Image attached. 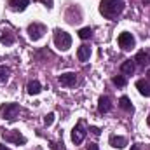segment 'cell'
I'll return each mask as SVG.
<instances>
[{"label": "cell", "instance_id": "obj_18", "mask_svg": "<svg viewBox=\"0 0 150 150\" xmlns=\"http://www.w3.org/2000/svg\"><path fill=\"white\" fill-rule=\"evenodd\" d=\"M119 107H120L122 110H126V112H133V105H131V100H129L127 96H122V98L119 100Z\"/></svg>", "mask_w": 150, "mask_h": 150}, {"label": "cell", "instance_id": "obj_15", "mask_svg": "<svg viewBox=\"0 0 150 150\" xmlns=\"http://www.w3.org/2000/svg\"><path fill=\"white\" fill-rule=\"evenodd\" d=\"M26 91H28V94H38L40 91H42V86H40V82L38 80H30L28 82V86H26Z\"/></svg>", "mask_w": 150, "mask_h": 150}, {"label": "cell", "instance_id": "obj_5", "mask_svg": "<svg viewBox=\"0 0 150 150\" xmlns=\"http://www.w3.org/2000/svg\"><path fill=\"white\" fill-rule=\"evenodd\" d=\"M119 45H120L124 51H131V49L136 45V40H134V37H133L129 32H122V33L119 35Z\"/></svg>", "mask_w": 150, "mask_h": 150}, {"label": "cell", "instance_id": "obj_28", "mask_svg": "<svg viewBox=\"0 0 150 150\" xmlns=\"http://www.w3.org/2000/svg\"><path fill=\"white\" fill-rule=\"evenodd\" d=\"M143 2H145V4H150V0H143Z\"/></svg>", "mask_w": 150, "mask_h": 150}, {"label": "cell", "instance_id": "obj_26", "mask_svg": "<svg viewBox=\"0 0 150 150\" xmlns=\"http://www.w3.org/2000/svg\"><path fill=\"white\" fill-rule=\"evenodd\" d=\"M0 150H7V149H5V147H4V145H0Z\"/></svg>", "mask_w": 150, "mask_h": 150}, {"label": "cell", "instance_id": "obj_4", "mask_svg": "<svg viewBox=\"0 0 150 150\" xmlns=\"http://www.w3.org/2000/svg\"><path fill=\"white\" fill-rule=\"evenodd\" d=\"M4 140L5 142H11V143H16V145H25L26 143V138L19 133V131H16V129H11V131H5L4 134Z\"/></svg>", "mask_w": 150, "mask_h": 150}, {"label": "cell", "instance_id": "obj_27", "mask_svg": "<svg viewBox=\"0 0 150 150\" xmlns=\"http://www.w3.org/2000/svg\"><path fill=\"white\" fill-rule=\"evenodd\" d=\"M147 122H149V126H150V115H149V119H147Z\"/></svg>", "mask_w": 150, "mask_h": 150}, {"label": "cell", "instance_id": "obj_13", "mask_svg": "<svg viewBox=\"0 0 150 150\" xmlns=\"http://www.w3.org/2000/svg\"><path fill=\"white\" fill-rule=\"evenodd\" d=\"M28 4H30V0H9V5H11V9L12 11H25L26 7H28Z\"/></svg>", "mask_w": 150, "mask_h": 150}, {"label": "cell", "instance_id": "obj_29", "mask_svg": "<svg viewBox=\"0 0 150 150\" xmlns=\"http://www.w3.org/2000/svg\"><path fill=\"white\" fill-rule=\"evenodd\" d=\"M149 77H150V70H149Z\"/></svg>", "mask_w": 150, "mask_h": 150}, {"label": "cell", "instance_id": "obj_21", "mask_svg": "<svg viewBox=\"0 0 150 150\" xmlns=\"http://www.w3.org/2000/svg\"><path fill=\"white\" fill-rule=\"evenodd\" d=\"M9 74H11V70H9L7 67H4V65H2V67H0V84H2V82H5V80L9 79Z\"/></svg>", "mask_w": 150, "mask_h": 150}, {"label": "cell", "instance_id": "obj_9", "mask_svg": "<svg viewBox=\"0 0 150 150\" xmlns=\"http://www.w3.org/2000/svg\"><path fill=\"white\" fill-rule=\"evenodd\" d=\"M112 110V101L108 96H101L98 100V112L100 113H108Z\"/></svg>", "mask_w": 150, "mask_h": 150}, {"label": "cell", "instance_id": "obj_25", "mask_svg": "<svg viewBox=\"0 0 150 150\" xmlns=\"http://www.w3.org/2000/svg\"><path fill=\"white\" fill-rule=\"evenodd\" d=\"M131 150H142V149H140V145H133V147H131Z\"/></svg>", "mask_w": 150, "mask_h": 150}, {"label": "cell", "instance_id": "obj_7", "mask_svg": "<svg viewBox=\"0 0 150 150\" xmlns=\"http://www.w3.org/2000/svg\"><path fill=\"white\" fill-rule=\"evenodd\" d=\"M44 33H45V26L44 25H40V23H32L30 26H28V35L32 40H38V38L44 37Z\"/></svg>", "mask_w": 150, "mask_h": 150}, {"label": "cell", "instance_id": "obj_12", "mask_svg": "<svg viewBox=\"0 0 150 150\" xmlns=\"http://www.w3.org/2000/svg\"><path fill=\"white\" fill-rule=\"evenodd\" d=\"M77 58H79V61H87V59L91 58V47L86 45V44H82V45L77 49Z\"/></svg>", "mask_w": 150, "mask_h": 150}, {"label": "cell", "instance_id": "obj_2", "mask_svg": "<svg viewBox=\"0 0 150 150\" xmlns=\"http://www.w3.org/2000/svg\"><path fill=\"white\" fill-rule=\"evenodd\" d=\"M54 45L61 51H68L72 47V37L65 30H56L54 32Z\"/></svg>", "mask_w": 150, "mask_h": 150}, {"label": "cell", "instance_id": "obj_11", "mask_svg": "<svg viewBox=\"0 0 150 150\" xmlns=\"http://www.w3.org/2000/svg\"><path fill=\"white\" fill-rule=\"evenodd\" d=\"M136 89L140 91V94H142V96L150 98V80H145V79L138 80V82H136Z\"/></svg>", "mask_w": 150, "mask_h": 150}, {"label": "cell", "instance_id": "obj_24", "mask_svg": "<svg viewBox=\"0 0 150 150\" xmlns=\"http://www.w3.org/2000/svg\"><path fill=\"white\" fill-rule=\"evenodd\" d=\"M87 150H100V149H98V145H96V143H89Z\"/></svg>", "mask_w": 150, "mask_h": 150}, {"label": "cell", "instance_id": "obj_22", "mask_svg": "<svg viewBox=\"0 0 150 150\" xmlns=\"http://www.w3.org/2000/svg\"><path fill=\"white\" fill-rule=\"evenodd\" d=\"M52 122H54V113H47L45 119H44V124H45V126H51Z\"/></svg>", "mask_w": 150, "mask_h": 150}, {"label": "cell", "instance_id": "obj_8", "mask_svg": "<svg viewBox=\"0 0 150 150\" xmlns=\"http://www.w3.org/2000/svg\"><path fill=\"white\" fill-rule=\"evenodd\" d=\"M59 84L61 86H67V87H72V86H75V82H77V75L74 74V72H67V74H61L59 75Z\"/></svg>", "mask_w": 150, "mask_h": 150}, {"label": "cell", "instance_id": "obj_23", "mask_svg": "<svg viewBox=\"0 0 150 150\" xmlns=\"http://www.w3.org/2000/svg\"><path fill=\"white\" fill-rule=\"evenodd\" d=\"M89 131H91V133H93V134H96V136H98V134H100V129H98V127H96V126H91V127H89Z\"/></svg>", "mask_w": 150, "mask_h": 150}, {"label": "cell", "instance_id": "obj_17", "mask_svg": "<svg viewBox=\"0 0 150 150\" xmlns=\"http://www.w3.org/2000/svg\"><path fill=\"white\" fill-rule=\"evenodd\" d=\"M0 40H2V44H4V45H11V44H14V33H12L11 30H4Z\"/></svg>", "mask_w": 150, "mask_h": 150}, {"label": "cell", "instance_id": "obj_10", "mask_svg": "<svg viewBox=\"0 0 150 150\" xmlns=\"http://www.w3.org/2000/svg\"><path fill=\"white\" fill-rule=\"evenodd\" d=\"M108 143L112 145L113 149H124V147L127 145V140H126L124 136H117V134H110V138H108Z\"/></svg>", "mask_w": 150, "mask_h": 150}, {"label": "cell", "instance_id": "obj_6", "mask_svg": "<svg viewBox=\"0 0 150 150\" xmlns=\"http://www.w3.org/2000/svg\"><path fill=\"white\" fill-rule=\"evenodd\" d=\"M84 138H86V126L80 120V122H77V126H75L74 131H72V142H74L75 145H79V143L84 142Z\"/></svg>", "mask_w": 150, "mask_h": 150}, {"label": "cell", "instance_id": "obj_20", "mask_svg": "<svg viewBox=\"0 0 150 150\" xmlns=\"http://www.w3.org/2000/svg\"><path fill=\"white\" fill-rule=\"evenodd\" d=\"M112 82L117 87H124V86H126V77H124V75H115L112 79Z\"/></svg>", "mask_w": 150, "mask_h": 150}, {"label": "cell", "instance_id": "obj_16", "mask_svg": "<svg viewBox=\"0 0 150 150\" xmlns=\"http://www.w3.org/2000/svg\"><path fill=\"white\" fill-rule=\"evenodd\" d=\"M134 61L140 65V67H145V65H149L150 63V58H149V52L147 51H140L138 54H136V58H134Z\"/></svg>", "mask_w": 150, "mask_h": 150}, {"label": "cell", "instance_id": "obj_14", "mask_svg": "<svg viewBox=\"0 0 150 150\" xmlns=\"http://www.w3.org/2000/svg\"><path fill=\"white\" fill-rule=\"evenodd\" d=\"M120 72L124 75H133L134 74V59H126L120 65Z\"/></svg>", "mask_w": 150, "mask_h": 150}, {"label": "cell", "instance_id": "obj_19", "mask_svg": "<svg viewBox=\"0 0 150 150\" xmlns=\"http://www.w3.org/2000/svg\"><path fill=\"white\" fill-rule=\"evenodd\" d=\"M91 35H93V30H91L89 26H86V28H80V30H79V37L82 38V40L89 38Z\"/></svg>", "mask_w": 150, "mask_h": 150}, {"label": "cell", "instance_id": "obj_3", "mask_svg": "<svg viewBox=\"0 0 150 150\" xmlns=\"http://www.w3.org/2000/svg\"><path fill=\"white\" fill-rule=\"evenodd\" d=\"M18 113H19V105L18 103H4L0 107V119L12 120V119H16Z\"/></svg>", "mask_w": 150, "mask_h": 150}, {"label": "cell", "instance_id": "obj_1", "mask_svg": "<svg viewBox=\"0 0 150 150\" xmlns=\"http://www.w3.org/2000/svg\"><path fill=\"white\" fill-rule=\"evenodd\" d=\"M122 11H124V0H101L100 4V12L108 19L117 18Z\"/></svg>", "mask_w": 150, "mask_h": 150}]
</instances>
